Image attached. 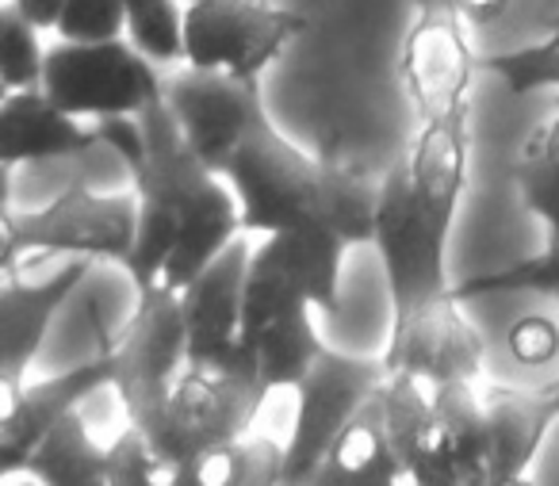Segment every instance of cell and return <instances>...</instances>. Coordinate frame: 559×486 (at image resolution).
Listing matches in <instances>:
<instances>
[{
    "label": "cell",
    "instance_id": "cell-18",
    "mask_svg": "<svg viewBox=\"0 0 559 486\" xmlns=\"http://www.w3.org/2000/svg\"><path fill=\"white\" fill-rule=\"evenodd\" d=\"M403 463L395 460L383 425V402L380 391L349 417L337 432L334 448L326 452L322 467L307 478V486H403Z\"/></svg>",
    "mask_w": 559,
    "mask_h": 486
},
{
    "label": "cell",
    "instance_id": "cell-36",
    "mask_svg": "<svg viewBox=\"0 0 559 486\" xmlns=\"http://www.w3.org/2000/svg\"><path fill=\"white\" fill-rule=\"evenodd\" d=\"M506 486H533V483H528V475H525V478H518V483H506Z\"/></svg>",
    "mask_w": 559,
    "mask_h": 486
},
{
    "label": "cell",
    "instance_id": "cell-16",
    "mask_svg": "<svg viewBox=\"0 0 559 486\" xmlns=\"http://www.w3.org/2000/svg\"><path fill=\"white\" fill-rule=\"evenodd\" d=\"M100 146L96 127L62 116L39 88L9 93L0 104V169L32 162H73Z\"/></svg>",
    "mask_w": 559,
    "mask_h": 486
},
{
    "label": "cell",
    "instance_id": "cell-13",
    "mask_svg": "<svg viewBox=\"0 0 559 486\" xmlns=\"http://www.w3.org/2000/svg\"><path fill=\"white\" fill-rule=\"evenodd\" d=\"M249 246L230 241L192 284L180 292L185 318V368L230 371L246 360L241 345V280H246Z\"/></svg>",
    "mask_w": 559,
    "mask_h": 486
},
{
    "label": "cell",
    "instance_id": "cell-5",
    "mask_svg": "<svg viewBox=\"0 0 559 486\" xmlns=\"http://www.w3.org/2000/svg\"><path fill=\"white\" fill-rule=\"evenodd\" d=\"M165 78L123 39L62 43L43 55L39 93L70 119H139L162 100Z\"/></svg>",
    "mask_w": 559,
    "mask_h": 486
},
{
    "label": "cell",
    "instance_id": "cell-19",
    "mask_svg": "<svg viewBox=\"0 0 559 486\" xmlns=\"http://www.w3.org/2000/svg\"><path fill=\"white\" fill-rule=\"evenodd\" d=\"M169 486H280L284 448L269 437H238L203 448L165 475Z\"/></svg>",
    "mask_w": 559,
    "mask_h": 486
},
{
    "label": "cell",
    "instance_id": "cell-26",
    "mask_svg": "<svg viewBox=\"0 0 559 486\" xmlns=\"http://www.w3.org/2000/svg\"><path fill=\"white\" fill-rule=\"evenodd\" d=\"M43 55L47 50L39 43V32L12 4H4V12H0V81L9 85V93L39 88Z\"/></svg>",
    "mask_w": 559,
    "mask_h": 486
},
{
    "label": "cell",
    "instance_id": "cell-10",
    "mask_svg": "<svg viewBox=\"0 0 559 486\" xmlns=\"http://www.w3.org/2000/svg\"><path fill=\"white\" fill-rule=\"evenodd\" d=\"M20 249L24 253L73 257V261H116L127 269L139 230V195L96 192L88 185H70L39 211H16Z\"/></svg>",
    "mask_w": 559,
    "mask_h": 486
},
{
    "label": "cell",
    "instance_id": "cell-39",
    "mask_svg": "<svg viewBox=\"0 0 559 486\" xmlns=\"http://www.w3.org/2000/svg\"><path fill=\"white\" fill-rule=\"evenodd\" d=\"M551 299H556V303H559V287H556V292H551Z\"/></svg>",
    "mask_w": 559,
    "mask_h": 486
},
{
    "label": "cell",
    "instance_id": "cell-1",
    "mask_svg": "<svg viewBox=\"0 0 559 486\" xmlns=\"http://www.w3.org/2000/svg\"><path fill=\"white\" fill-rule=\"evenodd\" d=\"M223 180L238 200L241 234H326L345 249L372 241L380 185L342 146L304 154L269 127L226 165Z\"/></svg>",
    "mask_w": 559,
    "mask_h": 486
},
{
    "label": "cell",
    "instance_id": "cell-15",
    "mask_svg": "<svg viewBox=\"0 0 559 486\" xmlns=\"http://www.w3.org/2000/svg\"><path fill=\"white\" fill-rule=\"evenodd\" d=\"M104 387H111V368L104 353L96 356V360L78 364V368H66L50 379L27 383L16 417L0 429V483L20 475V471H27V460H32L35 448L47 440V432L55 429L66 414L81 410V402L93 399Z\"/></svg>",
    "mask_w": 559,
    "mask_h": 486
},
{
    "label": "cell",
    "instance_id": "cell-22",
    "mask_svg": "<svg viewBox=\"0 0 559 486\" xmlns=\"http://www.w3.org/2000/svg\"><path fill=\"white\" fill-rule=\"evenodd\" d=\"M513 177L525 195V208L548 226V238H559V111L528 134Z\"/></svg>",
    "mask_w": 559,
    "mask_h": 486
},
{
    "label": "cell",
    "instance_id": "cell-40",
    "mask_svg": "<svg viewBox=\"0 0 559 486\" xmlns=\"http://www.w3.org/2000/svg\"><path fill=\"white\" fill-rule=\"evenodd\" d=\"M0 284H4V280H0Z\"/></svg>",
    "mask_w": 559,
    "mask_h": 486
},
{
    "label": "cell",
    "instance_id": "cell-17",
    "mask_svg": "<svg viewBox=\"0 0 559 486\" xmlns=\"http://www.w3.org/2000/svg\"><path fill=\"white\" fill-rule=\"evenodd\" d=\"M490 425V475L487 486H506L528 475L551 422L559 417L548 383L540 387H490L483 394Z\"/></svg>",
    "mask_w": 559,
    "mask_h": 486
},
{
    "label": "cell",
    "instance_id": "cell-28",
    "mask_svg": "<svg viewBox=\"0 0 559 486\" xmlns=\"http://www.w3.org/2000/svg\"><path fill=\"white\" fill-rule=\"evenodd\" d=\"M108 486H169L150 444L131 425L108 444Z\"/></svg>",
    "mask_w": 559,
    "mask_h": 486
},
{
    "label": "cell",
    "instance_id": "cell-24",
    "mask_svg": "<svg viewBox=\"0 0 559 486\" xmlns=\"http://www.w3.org/2000/svg\"><path fill=\"white\" fill-rule=\"evenodd\" d=\"M487 70L495 73L510 93L559 88V16L548 24L540 43H528V47H521V50L490 58Z\"/></svg>",
    "mask_w": 559,
    "mask_h": 486
},
{
    "label": "cell",
    "instance_id": "cell-21",
    "mask_svg": "<svg viewBox=\"0 0 559 486\" xmlns=\"http://www.w3.org/2000/svg\"><path fill=\"white\" fill-rule=\"evenodd\" d=\"M253 353V368L257 379H261L264 391H296L304 383V376L314 368L322 353H326V341L319 337V325H314L311 310L304 315H292L284 322L269 325L261 337L249 345Z\"/></svg>",
    "mask_w": 559,
    "mask_h": 486
},
{
    "label": "cell",
    "instance_id": "cell-38",
    "mask_svg": "<svg viewBox=\"0 0 559 486\" xmlns=\"http://www.w3.org/2000/svg\"><path fill=\"white\" fill-rule=\"evenodd\" d=\"M12 486H39V483H12Z\"/></svg>",
    "mask_w": 559,
    "mask_h": 486
},
{
    "label": "cell",
    "instance_id": "cell-25",
    "mask_svg": "<svg viewBox=\"0 0 559 486\" xmlns=\"http://www.w3.org/2000/svg\"><path fill=\"white\" fill-rule=\"evenodd\" d=\"M559 287V238H548L544 253L518 261L502 272H490V276H472L464 284L452 287L460 303L464 299H479V295H495V292H536V295H551Z\"/></svg>",
    "mask_w": 559,
    "mask_h": 486
},
{
    "label": "cell",
    "instance_id": "cell-20",
    "mask_svg": "<svg viewBox=\"0 0 559 486\" xmlns=\"http://www.w3.org/2000/svg\"><path fill=\"white\" fill-rule=\"evenodd\" d=\"M27 475L39 486H108V448L96 444L81 410H73L32 452Z\"/></svg>",
    "mask_w": 559,
    "mask_h": 486
},
{
    "label": "cell",
    "instance_id": "cell-31",
    "mask_svg": "<svg viewBox=\"0 0 559 486\" xmlns=\"http://www.w3.org/2000/svg\"><path fill=\"white\" fill-rule=\"evenodd\" d=\"M452 12H456L460 24H472V27H490L510 12L513 0H449Z\"/></svg>",
    "mask_w": 559,
    "mask_h": 486
},
{
    "label": "cell",
    "instance_id": "cell-11",
    "mask_svg": "<svg viewBox=\"0 0 559 486\" xmlns=\"http://www.w3.org/2000/svg\"><path fill=\"white\" fill-rule=\"evenodd\" d=\"M372 246L383 261V276H388L391 310H395V315H406V310H414L418 303L452 292L449 276H444V246H449V234L433 230V226L414 211L403 157H399L388 169V177L380 180Z\"/></svg>",
    "mask_w": 559,
    "mask_h": 486
},
{
    "label": "cell",
    "instance_id": "cell-32",
    "mask_svg": "<svg viewBox=\"0 0 559 486\" xmlns=\"http://www.w3.org/2000/svg\"><path fill=\"white\" fill-rule=\"evenodd\" d=\"M9 4L35 27V32H55L66 9V0H9Z\"/></svg>",
    "mask_w": 559,
    "mask_h": 486
},
{
    "label": "cell",
    "instance_id": "cell-3",
    "mask_svg": "<svg viewBox=\"0 0 559 486\" xmlns=\"http://www.w3.org/2000/svg\"><path fill=\"white\" fill-rule=\"evenodd\" d=\"M345 246L326 234H269L249 253L241 280V345L304 310H334Z\"/></svg>",
    "mask_w": 559,
    "mask_h": 486
},
{
    "label": "cell",
    "instance_id": "cell-9",
    "mask_svg": "<svg viewBox=\"0 0 559 486\" xmlns=\"http://www.w3.org/2000/svg\"><path fill=\"white\" fill-rule=\"evenodd\" d=\"M383 379L388 371L380 360L337 353L326 345V353L296 387V429L284 444V483L280 486H307V478L322 467L326 452L334 448L337 432L380 391Z\"/></svg>",
    "mask_w": 559,
    "mask_h": 486
},
{
    "label": "cell",
    "instance_id": "cell-29",
    "mask_svg": "<svg viewBox=\"0 0 559 486\" xmlns=\"http://www.w3.org/2000/svg\"><path fill=\"white\" fill-rule=\"evenodd\" d=\"M510 348L521 364H548L559 348V333L548 318H525V322L513 325Z\"/></svg>",
    "mask_w": 559,
    "mask_h": 486
},
{
    "label": "cell",
    "instance_id": "cell-30",
    "mask_svg": "<svg viewBox=\"0 0 559 486\" xmlns=\"http://www.w3.org/2000/svg\"><path fill=\"white\" fill-rule=\"evenodd\" d=\"M96 127V139H100V146L116 150L119 157L127 162V169H134V165L142 162V127L139 119H100Z\"/></svg>",
    "mask_w": 559,
    "mask_h": 486
},
{
    "label": "cell",
    "instance_id": "cell-2",
    "mask_svg": "<svg viewBox=\"0 0 559 486\" xmlns=\"http://www.w3.org/2000/svg\"><path fill=\"white\" fill-rule=\"evenodd\" d=\"M142 162L131 169L142 215H157L177 230V249L162 276L165 292H185L230 241H238V200L218 173H211L185 134L177 131L165 100L139 116Z\"/></svg>",
    "mask_w": 559,
    "mask_h": 486
},
{
    "label": "cell",
    "instance_id": "cell-37",
    "mask_svg": "<svg viewBox=\"0 0 559 486\" xmlns=\"http://www.w3.org/2000/svg\"><path fill=\"white\" fill-rule=\"evenodd\" d=\"M4 96H9V85H4V81H0V104H4Z\"/></svg>",
    "mask_w": 559,
    "mask_h": 486
},
{
    "label": "cell",
    "instance_id": "cell-23",
    "mask_svg": "<svg viewBox=\"0 0 559 486\" xmlns=\"http://www.w3.org/2000/svg\"><path fill=\"white\" fill-rule=\"evenodd\" d=\"M127 43L146 62L169 66L180 62V24H185V0H123Z\"/></svg>",
    "mask_w": 559,
    "mask_h": 486
},
{
    "label": "cell",
    "instance_id": "cell-34",
    "mask_svg": "<svg viewBox=\"0 0 559 486\" xmlns=\"http://www.w3.org/2000/svg\"><path fill=\"white\" fill-rule=\"evenodd\" d=\"M12 208V169H0V211Z\"/></svg>",
    "mask_w": 559,
    "mask_h": 486
},
{
    "label": "cell",
    "instance_id": "cell-35",
    "mask_svg": "<svg viewBox=\"0 0 559 486\" xmlns=\"http://www.w3.org/2000/svg\"><path fill=\"white\" fill-rule=\"evenodd\" d=\"M548 391H551V402H556V410H559V376L548 383Z\"/></svg>",
    "mask_w": 559,
    "mask_h": 486
},
{
    "label": "cell",
    "instance_id": "cell-4",
    "mask_svg": "<svg viewBox=\"0 0 559 486\" xmlns=\"http://www.w3.org/2000/svg\"><path fill=\"white\" fill-rule=\"evenodd\" d=\"M264 399H269V391L257 379L249 348L246 360L234 364L230 371L185 368L173 383L169 399H165L157 425L142 440L154 452L157 467L169 475L177 463L192 460L203 448L246 437L249 425L261 414Z\"/></svg>",
    "mask_w": 559,
    "mask_h": 486
},
{
    "label": "cell",
    "instance_id": "cell-8",
    "mask_svg": "<svg viewBox=\"0 0 559 486\" xmlns=\"http://www.w3.org/2000/svg\"><path fill=\"white\" fill-rule=\"evenodd\" d=\"M162 100L192 154L218 177L257 134L272 127L261 100V81L185 66L173 78H165Z\"/></svg>",
    "mask_w": 559,
    "mask_h": 486
},
{
    "label": "cell",
    "instance_id": "cell-33",
    "mask_svg": "<svg viewBox=\"0 0 559 486\" xmlns=\"http://www.w3.org/2000/svg\"><path fill=\"white\" fill-rule=\"evenodd\" d=\"M24 387L27 383H20V379H9V376H0V429L16 417V410H20V399H24Z\"/></svg>",
    "mask_w": 559,
    "mask_h": 486
},
{
    "label": "cell",
    "instance_id": "cell-27",
    "mask_svg": "<svg viewBox=\"0 0 559 486\" xmlns=\"http://www.w3.org/2000/svg\"><path fill=\"white\" fill-rule=\"evenodd\" d=\"M123 0H66L55 35L62 43H108L123 39Z\"/></svg>",
    "mask_w": 559,
    "mask_h": 486
},
{
    "label": "cell",
    "instance_id": "cell-12",
    "mask_svg": "<svg viewBox=\"0 0 559 486\" xmlns=\"http://www.w3.org/2000/svg\"><path fill=\"white\" fill-rule=\"evenodd\" d=\"M483 353L487 345L479 330L467 322L456 295L444 292L395 315L380 364L388 376H411L433 391L444 383H472L483 368Z\"/></svg>",
    "mask_w": 559,
    "mask_h": 486
},
{
    "label": "cell",
    "instance_id": "cell-14",
    "mask_svg": "<svg viewBox=\"0 0 559 486\" xmlns=\"http://www.w3.org/2000/svg\"><path fill=\"white\" fill-rule=\"evenodd\" d=\"M88 269L93 261H70L47 280H24L16 272L0 284V376L27 383V368L39 356L50 322L85 284Z\"/></svg>",
    "mask_w": 559,
    "mask_h": 486
},
{
    "label": "cell",
    "instance_id": "cell-7",
    "mask_svg": "<svg viewBox=\"0 0 559 486\" xmlns=\"http://www.w3.org/2000/svg\"><path fill=\"white\" fill-rule=\"evenodd\" d=\"M185 345L180 295L154 287L139 295L131 322L100 348L111 368V391L123 402L131 429H139L142 437L157 425L173 383L185 371Z\"/></svg>",
    "mask_w": 559,
    "mask_h": 486
},
{
    "label": "cell",
    "instance_id": "cell-6",
    "mask_svg": "<svg viewBox=\"0 0 559 486\" xmlns=\"http://www.w3.org/2000/svg\"><path fill=\"white\" fill-rule=\"evenodd\" d=\"M304 32L307 16L272 0H185L180 62L188 70L261 81Z\"/></svg>",
    "mask_w": 559,
    "mask_h": 486
}]
</instances>
